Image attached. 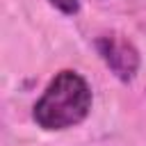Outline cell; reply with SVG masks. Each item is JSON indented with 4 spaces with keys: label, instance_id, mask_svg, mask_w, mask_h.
I'll return each mask as SVG.
<instances>
[{
    "label": "cell",
    "instance_id": "cell-1",
    "mask_svg": "<svg viewBox=\"0 0 146 146\" xmlns=\"http://www.w3.org/2000/svg\"><path fill=\"white\" fill-rule=\"evenodd\" d=\"M91 100L94 96L87 80L78 71L64 68L48 82L34 103L32 119L43 130H66L87 119Z\"/></svg>",
    "mask_w": 146,
    "mask_h": 146
},
{
    "label": "cell",
    "instance_id": "cell-2",
    "mask_svg": "<svg viewBox=\"0 0 146 146\" xmlns=\"http://www.w3.org/2000/svg\"><path fill=\"white\" fill-rule=\"evenodd\" d=\"M100 59L105 62V66L123 82H130L137 71H139V50L135 48V43L119 34V32H105L100 36H96L94 41Z\"/></svg>",
    "mask_w": 146,
    "mask_h": 146
},
{
    "label": "cell",
    "instance_id": "cell-3",
    "mask_svg": "<svg viewBox=\"0 0 146 146\" xmlns=\"http://www.w3.org/2000/svg\"><path fill=\"white\" fill-rule=\"evenodd\" d=\"M52 7H57L62 14H66V16H73V14H78V9H80V0H48Z\"/></svg>",
    "mask_w": 146,
    "mask_h": 146
}]
</instances>
